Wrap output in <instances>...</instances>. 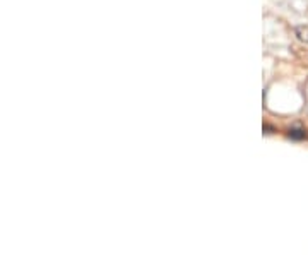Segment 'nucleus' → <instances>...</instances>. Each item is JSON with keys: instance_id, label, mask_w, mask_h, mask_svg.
I'll list each match as a JSON object with an SVG mask.
<instances>
[{"instance_id": "f257e3e1", "label": "nucleus", "mask_w": 308, "mask_h": 255, "mask_svg": "<svg viewBox=\"0 0 308 255\" xmlns=\"http://www.w3.org/2000/svg\"><path fill=\"white\" fill-rule=\"evenodd\" d=\"M305 130L303 129H291L289 130V137H293V139H303L305 137Z\"/></svg>"}]
</instances>
